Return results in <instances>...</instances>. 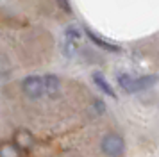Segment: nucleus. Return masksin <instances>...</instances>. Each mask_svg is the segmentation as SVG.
I'll list each match as a JSON object with an SVG mask.
<instances>
[{
    "mask_svg": "<svg viewBox=\"0 0 159 157\" xmlns=\"http://www.w3.org/2000/svg\"><path fill=\"white\" fill-rule=\"evenodd\" d=\"M157 82V75H143V77H134L129 73H120L118 75V86L127 93H138L148 89Z\"/></svg>",
    "mask_w": 159,
    "mask_h": 157,
    "instance_id": "f257e3e1",
    "label": "nucleus"
},
{
    "mask_svg": "<svg viewBox=\"0 0 159 157\" xmlns=\"http://www.w3.org/2000/svg\"><path fill=\"white\" fill-rule=\"evenodd\" d=\"M100 148L107 157H122L125 152V141L120 134L116 132H109L102 137Z\"/></svg>",
    "mask_w": 159,
    "mask_h": 157,
    "instance_id": "f03ea898",
    "label": "nucleus"
},
{
    "mask_svg": "<svg viewBox=\"0 0 159 157\" xmlns=\"http://www.w3.org/2000/svg\"><path fill=\"white\" fill-rule=\"evenodd\" d=\"M22 91L25 96L32 100H38L45 96V78L39 75H30L22 80Z\"/></svg>",
    "mask_w": 159,
    "mask_h": 157,
    "instance_id": "7ed1b4c3",
    "label": "nucleus"
},
{
    "mask_svg": "<svg viewBox=\"0 0 159 157\" xmlns=\"http://www.w3.org/2000/svg\"><path fill=\"white\" fill-rule=\"evenodd\" d=\"M79 43H80V30L79 27L75 25H70V27L65 30V41H63V52H65L66 57H73L79 50Z\"/></svg>",
    "mask_w": 159,
    "mask_h": 157,
    "instance_id": "20e7f679",
    "label": "nucleus"
},
{
    "mask_svg": "<svg viewBox=\"0 0 159 157\" xmlns=\"http://www.w3.org/2000/svg\"><path fill=\"white\" fill-rule=\"evenodd\" d=\"M34 143H36V139H34L32 132H29L27 128H18L15 132V145L20 150H30L34 146Z\"/></svg>",
    "mask_w": 159,
    "mask_h": 157,
    "instance_id": "39448f33",
    "label": "nucleus"
},
{
    "mask_svg": "<svg viewBox=\"0 0 159 157\" xmlns=\"http://www.w3.org/2000/svg\"><path fill=\"white\" fill-rule=\"evenodd\" d=\"M86 36L91 39V41L97 45V47H100V48H104V50H107V52H120V47L116 45V43H113V41H107L106 38H102V36H98V34H95L91 29H86Z\"/></svg>",
    "mask_w": 159,
    "mask_h": 157,
    "instance_id": "423d86ee",
    "label": "nucleus"
},
{
    "mask_svg": "<svg viewBox=\"0 0 159 157\" xmlns=\"http://www.w3.org/2000/svg\"><path fill=\"white\" fill-rule=\"evenodd\" d=\"M45 78V96H56L61 89V80L56 75H43Z\"/></svg>",
    "mask_w": 159,
    "mask_h": 157,
    "instance_id": "0eeeda50",
    "label": "nucleus"
},
{
    "mask_svg": "<svg viewBox=\"0 0 159 157\" xmlns=\"http://www.w3.org/2000/svg\"><path fill=\"white\" fill-rule=\"evenodd\" d=\"M93 82L97 84V87L100 89L102 93H106L107 96H113V98H116V93H115V89L111 87V84H109L107 80H106V77L102 75V73H93Z\"/></svg>",
    "mask_w": 159,
    "mask_h": 157,
    "instance_id": "6e6552de",
    "label": "nucleus"
},
{
    "mask_svg": "<svg viewBox=\"0 0 159 157\" xmlns=\"http://www.w3.org/2000/svg\"><path fill=\"white\" fill-rule=\"evenodd\" d=\"M0 157H20V148L15 143H4L0 150Z\"/></svg>",
    "mask_w": 159,
    "mask_h": 157,
    "instance_id": "1a4fd4ad",
    "label": "nucleus"
},
{
    "mask_svg": "<svg viewBox=\"0 0 159 157\" xmlns=\"http://www.w3.org/2000/svg\"><path fill=\"white\" fill-rule=\"evenodd\" d=\"M93 107H95V113L97 114H102L104 111H106V104H104L102 100H98V98L93 102Z\"/></svg>",
    "mask_w": 159,
    "mask_h": 157,
    "instance_id": "9d476101",
    "label": "nucleus"
},
{
    "mask_svg": "<svg viewBox=\"0 0 159 157\" xmlns=\"http://www.w3.org/2000/svg\"><path fill=\"white\" fill-rule=\"evenodd\" d=\"M57 2V6L65 11V13H72V7H70V2L68 0H56Z\"/></svg>",
    "mask_w": 159,
    "mask_h": 157,
    "instance_id": "9b49d317",
    "label": "nucleus"
}]
</instances>
